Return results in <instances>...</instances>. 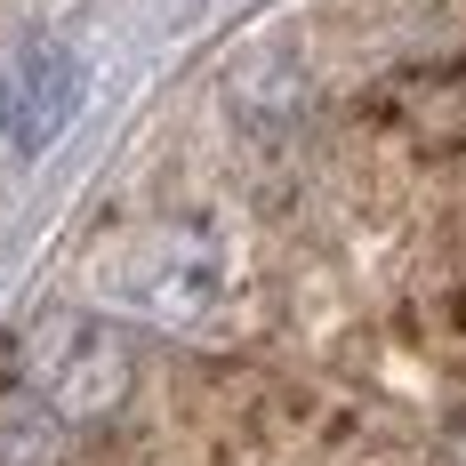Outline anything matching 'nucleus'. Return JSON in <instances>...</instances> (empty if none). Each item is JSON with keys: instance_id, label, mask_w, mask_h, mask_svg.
Instances as JSON below:
<instances>
[{"instance_id": "2", "label": "nucleus", "mask_w": 466, "mask_h": 466, "mask_svg": "<svg viewBox=\"0 0 466 466\" xmlns=\"http://www.w3.org/2000/svg\"><path fill=\"white\" fill-rule=\"evenodd\" d=\"M129 289H137L145 314H161V322H193V314L209 306V289H218L209 241H201V233H153V241H137V258H129Z\"/></svg>"}, {"instance_id": "4", "label": "nucleus", "mask_w": 466, "mask_h": 466, "mask_svg": "<svg viewBox=\"0 0 466 466\" xmlns=\"http://www.w3.org/2000/svg\"><path fill=\"white\" fill-rule=\"evenodd\" d=\"M73 105H81V65L65 56V48H41L33 56V89H25V145H48L65 121H73Z\"/></svg>"}, {"instance_id": "3", "label": "nucleus", "mask_w": 466, "mask_h": 466, "mask_svg": "<svg viewBox=\"0 0 466 466\" xmlns=\"http://www.w3.org/2000/svg\"><path fill=\"white\" fill-rule=\"evenodd\" d=\"M65 434L73 426L33 386H0V466H65Z\"/></svg>"}, {"instance_id": "5", "label": "nucleus", "mask_w": 466, "mask_h": 466, "mask_svg": "<svg viewBox=\"0 0 466 466\" xmlns=\"http://www.w3.org/2000/svg\"><path fill=\"white\" fill-rule=\"evenodd\" d=\"M442 466H466V426H459V442H451V451H442Z\"/></svg>"}, {"instance_id": "6", "label": "nucleus", "mask_w": 466, "mask_h": 466, "mask_svg": "<svg viewBox=\"0 0 466 466\" xmlns=\"http://www.w3.org/2000/svg\"><path fill=\"white\" fill-rule=\"evenodd\" d=\"M8 113H16V96H8V81H0V129H8Z\"/></svg>"}, {"instance_id": "1", "label": "nucleus", "mask_w": 466, "mask_h": 466, "mask_svg": "<svg viewBox=\"0 0 466 466\" xmlns=\"http://www.w3.org/2000/svg\"><path fill=\"white\" fill-rule=\"evenodd\" d=\"M129 338L96 314H48L25 329V386L41 394L65 426L113 419L129 402Z\"/></svg>"}]
</instances>
